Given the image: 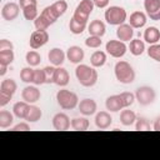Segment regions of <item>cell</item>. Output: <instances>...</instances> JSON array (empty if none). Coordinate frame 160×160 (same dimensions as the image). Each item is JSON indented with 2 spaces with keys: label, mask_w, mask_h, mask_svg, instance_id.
<instances>
[{
  "label": "cell",
  "mask_w": 160,
  "mask_h": 160,
  "mask_svg": "<svg viewBox=\"0 0 160 160\" xmlns=\"http://www.w3.org/2000/svg\"><path fill=\"white\" fill-rule=\"evenodd\" d=\"M66 10H68V2L65 0H58L51 5L46 6L40 12V15L34 20V25L36 30H46L61 15H64Z\"/></svg>",
  "instance_id": "6da1fadb"
},
{
  "label": "cell",
  "mask_w": 160,
  "mask_h": 160,
  "mask_svg": "<svg viewBox=\"0 0 160 160\" xmlns=\"http://www.w3.org/2000/svg\"><path fill=\"white\" fill-rule=\"evenodd\" d=\"M75 76L80 85L85 88H91L98 82V71L95 68L85 65V64H79L75 69Z\"/></svg>",
  "instance_id": "7a4b0ae2"
},
{
  "label": "cell",
  "mask_w": 160,
  "mask_h": 160,
  "mask_svg": "<svg viewBox=\"0 0 160 160\" xmlns=\"http://www.w3.org/2000/svg\"><path fill=\"white\" fill-rule=\"evenodd\" d=\"M114 72H115L116 80L121 84H131L135 80V70L128 61H124V60L118 61L115 64Z\"/></svg>",
  "instance_id": "3957f363"
},
{
  "label": "cell",
  "mask_w": 160,
  "mask_h": 160,
  "mask_svg": "<svg viewBox=\"0 0 160 160\" xmlns=\"http://www.w3.org/2000/svg\"><path fill=\"white\" fill-rule=\"evenodd\" d=\"M56 100L59 106L64 110H72L79 105L78 95L66 89H61L56 92Z\"/></svg>",
  "instance_id": "277c9868"
},
{
  "label": "cell",
  "mask_w": 160,
  "mask_h": 160,
  "mask_svg": "<svg viewBox=\"0 0 160 160\" xmlns=\"http://www.w3.org/2000/svg\"><path fill=\"white\" fill-rule=\"evenodd\" d=\"M105 20L108 24L110 25H121L125 22V20L128 19V14H126V10L124 8H120V6H110L105 14Z\"/></svg>",
  "instance_id": "5b68a950"
},
{
  "label": "cell",
  "mask_w": 160,
  "mask_h": 160,
  "mask_svg": "<svg viewBox=\"0 0 160 160\" xmlns=\"http://www.w3.org/2000/svg\"><path fill=\"white\" fill-rule=\"evenodd\" d=\"M94 6H95V5H94L92 0H81V1L78 4V6H76L72 18L76 19L79 22L88 24L89 16H90V14L92 12Z\"/></svg>",
  "instance_id": "8992f818"
},
{
  "label": "cell",
  "mask_w": 160,
  "mask_h": 160,
  "mask_svg": "<svg viewBox=\"0 0 160 160\" xmlns=\"http://www.w3.org/2000/svg\"><path fill=\"white\" fill-rule=\"evenodd\" d=\"M155 98H156V92L151 86H146V85L145 86H140L135 91V99L142 106L152 104L155 101Z\"/></svg>",
  "instance_id": "52a82bcc"
},
{
  "label": "cell",
  "mask_w": 160,
  "mask_h": 160,
  "mask_svg": "<svg viewBox=\"0 0 160 160\" xmlns=\"http://www.w3.org/2000/svg\"><path fill=\"white\" fill-rule=\"evenodd\" d=\"M105 50L112 58H121V56L125 55V52L128 50V46L125 45L124 41H120V40H109L106 42V45H105Z\"/></svg>",
  "instance_id": "ba28073f"
},
{
  "label": "cell",
  "mask_w": 160,
  "mask_h": 160,
  "mask_svg": "<svg viewBox=\"0 0 160 160\" xmlns=\"http://www.w3.org/2000/svg\"><path fill=\"white\" fill-rule=\"evenodd\" d=\"M48 41H49V32L46 30H35L30 35L29 44H30L31 49L36 50V49H40L41 46H44Z\"/></svg>",
  "instance_id": "9c48e42d"
},
{
  "label": "cell",
  "mask_w": 160,
  "mask_h": 160,
  "mask_svg": "<svg viewBox=\"0 0 160 160\" xmlns=\"http://www.w3.org/2000/svg\"><path fill=\"white\" fill-rule=\"evenodd\" d=\"M20 6L16 2H6L1 9V16L6 21H12L19 16Z\"/></svg>",
  "instance_id": "30bf717a"
},
{
  "label": "cell",
  "mask_w": 160,
  "mask_h": 160,
  "mask_svg": "<svg viewBox=\"0 0 160 160\" xmlns=\"http://www.w3.org/2000/svg\"><path fill=\"white\" fill-rule=\"evenodd\" d=\"M144 9L151 20H160V0H144Z\"/></svg>",
  "instance_id": "8fae6325"
},
{
  "label": "cell",
  "mask_w": 160,
  "mask_h": 160,
  "mask_svg": "<svg viewBox=\"0 0 160 160\" xmlns=\"http://www.w3.org/2000/svg\"><path fill=\"white\" fill-rule=\"evenodd\" d=\"M21 98H22L24 101H26V102H29V104H34V102H36V101L40 100L41 92H40V90H39L36 86L29 85V86H26V88L22 89V91H21Z\"/></svg>",
  "instance_id": "7c38bea8"
},
{
  "label": "cell",
  "mask_w": 160,
  "mask_h": 160,
  "mask_svg": "<svg viewBox=\"0 0 160 160\" xmlns=\"http://www.w3.org/2000/svg\"><path fill=\"white\" fill-rule=\"evenodd\" d=\"M52 126L55 130L65 131L71 126V121L65 112H58L52 118Z\"/></svg>",
  "instance_id": "4fadbf2b"
},
{
  "label": "cell",
  "mask_w": 160,
  "mask_h": 160,
  "mask_svg": "<svg viewBox=\"0 0 160 160\" xmlns=\"http://www.w3.org/2000/svg\"><path fill=\"white\" fill-rule=\"evenodd\" d=\"M78 108H79V111H80L82 115L90 116V115H94V114L96 112L98 105H96V101H95L94 99L86 98V99H82V100L79 102Z\"/></svg>",
  "instance_id": "5bb4252c"
},
{
  "label": "cell",
  "mask_w": 160,
  "mask_h": 160,
  "mask_svg": "<svg viewBox=\"0 0 160 160\" xmlns=\"http://www.w3.org/2000/svg\"><path fill=\"white\" fill-rule=\"evenodd\" d=\"M134 36V28L130 24H121L116 29V38L120 41H131Z\"/></svg>",
  "instance_id": "9a60e30c"
},
{
  "label": "cell",
  "mask_w": 160,
  "mask_h": 160,
  "mask_svg": "<svg viewBox=\"0 0 160 160\" xmlns=\"http://www.w3.org/2000/svg\"><path fill=\"white\" fill-rule=\"evenodd\" d=\"M84 56H85L84 50H82L80 46H76V45L70 46V48L68 49V51H66V58H68V60H69L70 62H72V64H79V62H81V61L84 60Z\"/></svg>",
  "instance_id": "2e32d148"
},
{
  "label": "cell",
  "mask_w": 160,
  "mask_h": 160,
  "mask_svg": "<svg viewBox=\"0 0 160 160\" xmlns=\"http://www.w3.org/2000/svg\"><path fill=\"white\" fill-rule=\"evenodd\" d=\"M69 81H70V76H69L68 70L61 66H58L55 70L54 78H52V82L58 86H66Z\"/></svg>",
  "instance_id": "e0dca14e"
},
{
  "label": "cell",
  "mask_w": 160,
  "mask_h": 160,
  "mask_svg": "<svg viewBox=\"0 0 160 160\" xmlns=\"http://www.w3.org/2000/svg\"><path fill=\"white\" fill-rule=\"evenodd\" d=\"M65 58H66V54L59 48L51 49L48 54V59L51 62V65H54V66H61L65 61Z\"/></svg>",
  "instance_id": "ac0fdd59"
},
{
  "label": "cell",
  "mask_w": 160,
  "mask_h": 160,
  "mask_svg": "<svg viewBox=\"0 0 160 160\" xmlns=\"http://www.w3.org/2000/svg\"><path fill=\"white\" fill-rule=\"evenodd\" d=\"M146 21H148V16L145 12L142 11H134L130 18H129V24L134 28V29H140V28H144L146 25Z\"/></svg>",
  "instance_id": "d6986e66"
},
{
  "label": "cell",
  "mask_w": 160,
  "mask_h": 160,
  "mask_svg": "<svg viewBox=\"0 0 160 160\" xmlns=\"http://www.w3.org/2000/svg\"><path fill=\"white\" fill-rule=\"evenodd\" d=\"M111 122H112V118L110 116V114L108 111H99L95 115V125H96V128H99L101 130L110 128Z\"/></svg>",
  "instance_id": "ffe728a7"
},
{
  "label": "cell",
  "mask_w": 160,
  "mask_h": 160,
  "mask_svg": "<svg viewBox=\"0 0 160 160\" xmlns=\"http://www.w3.org/2000/svg\"><path fill=\"white\" fill-rule=\"evenodd\" d=\"M88 31H89L90 35L100 36V38H101V36H104V34H105V31H106V28H105V24H104L101 20L95 19V20H92V21L89 24Z\"/></svg>",
  "instance_id": "44dd1931"
},
{
  "label": "cell",
  "mask_w": 160,
  "mask_h": 160,
  "mask_svg": "<svg viewBox=\"0 0 160 160\" xmlns=\"http://www.w3.org/2000/svg\"><path fill=\"white\" fill-rule=\"evenodd\" d=\"M144 40L152 45V44H158V41L160 40V30L156 26H149L145 29L144 31Z\"/></svg>",
  "instance_id": "7402d4cb"
},
{
  "label": "cell",
  "mask_w": 160,
  "mask_h": 160,
  "mask_svg": "<svg viewBox=\"0 0 160 160\" xmlns=\"http://www.w3.org/2000/svg\"><path fill=\"white\" fill-rule=\"evenodd\" d=\"M105 106H106V110L111 111V112H118L120 111L122 108V104H121V99L119 95H111L106 99L105 101Z\"/></svg>",
  "instance_id": "603a6c76"
},
{
  "label": "cell",
  "mask_w": 160,
  "mask_h": 160,
  "mask_svg": "<svg viewBox=\"0 0 160 160\" xmlns=\"http://www.w3.org/2000/svg\"><path fill=\"white\" fill-rule=\"evenodd\" d=\"M106 62V52L101 50H96L90 56V64L92 68H101Z\"/></svg>",
  "instance_id": "cb8c5ba5"
},
{
  "label": "cell",
  "mask_w": 160,
  "mask_h": 160,
  "mask_svg": "<svg viewBox=\"0 0 160 160\" xmlns=\"http://www.w3.org/2000/svg\"><path fill=\"white\" fill-rule=\"evenodd\" d=\"M29 106L30 105L26 101H18L12 106V112L18 119H25L26 114H28V110H29Z\"/></svg>",
  "instance_id": "d4e9b609"
},
{
  "label": "cell",
  "mask_w": 160,
  "mask_h": 160,
  "mask_svg": "<svg viewBox=\"0 0 160 160\" xmlns=\"http://www.w3.org/2000/svg\"><path fill=\"white\" fill-rule=\"evenodd\" d=\"M129 50L134 56H140L145 51V42L140 39H132L130 41Z\"/></svg>",
  "instance_id": "484cf974"
},
{
  "label": "cell",
  "mask_w": 160,
  "mask_h": 160,
  "mask_svg": "<svg viewBox=\"0 0 160 160\" xmlns=\"http://www.w3.org/2000/svg\"><path fill=\"white\" fill-rule=\"evenodd\" d=\"M136 114L132 111V110H122L121 114H120V122L124 125V126H130L132 125L135 121H136Z\"/></svg>",
  "instance_id": "4316f807"
},
{
  "label": "cell",
  "mask_w": 160,
  "mask_h": 160,
  "mask_svg": "<svg viewBox=\"0 0 160 160\" xmlns=\"http://www.w3.org/2000/svg\"><path fill=\"white\" fill-rule=\"evenodd\" d=\"M41 116H42V112H41L40 108L35 106V105H30L25 120L29 121V122H36V121H39L41 119Z\"/></svg>",
  "instance_id": "83f0119b"
},
{
  "label": "cell",
  "mask_w": 160,
  "mask_h": 160,
  "mask_svg": "<svg viewBox=\"0 0 160 160\" xmlns=\"http://www.w3.org/2000/svg\"><path fill=\"white\" fill-rule=\"evenodd\" d=\"M89 120L86 118H74L71 120V128L76 131H85L89 129Z\"/></svg>",
  "instance_id": "f1b7e54d"
},
{
  "label": "cell",
  "mask_w": 160,
  "mask_h": 160,
  "mask_svg": "<svg viewBox=\"0 0 160 160\" xmlns=\"http://www.w3.org/2000/svg\"><path fill=\"white\" fill-rule=\"evenodd\" d=\"M15 59L14 49H5L0 50V65H10Z\"/></svg>",
  "instance_id": "f546056e"
},
{
  "label": "cell",
  "mask_w": 160,
  "mask_h": 160,
  "mask_svg": "<svg viewBox=\"0 0 160 160\" xmlns=\"http://www.w3.org/2000/svg\"><path fill=\"white\" fill-rule=\"evenodd\" d=\"M14 122V115L8 111V110H1L0 111V128L6 129Z\"/></svg>",
  "instance_id": "4dcf8cb0"
},
{
  "label": "cell",
  "mask_w": 160,
  "mask_h": 160,
  "mask_svg": "<svg viewBox=\"0 0 160 160\" xmlns=\"http://www.w3.org/2000/svg\"><path fill=\"white\" fill-rule=\"evenodd\" d=\"M25 60L28 62L29 66H38L40 62H41V56L38 51H35L34 49L28 51L26 55H25Z\"/></svg>",
  "instance_id": "1f68e13d"
},
{
  "label": "cell",
  "mask_w": 160,
  "mask_h": 160,
  "mask_svg": "<svg viewBox=\"0 0 160 160\" xmlns=\"http://www.w3.org/2000/svg\"><path fill=\"white\" fill-rule=\"evenodd\" d=\"M69 29L72 34L75 35H79V34H82L84 30L86 29V24H82V22H79L76 19L71 18L70 19V22H69Z\"/></svg>",
  "instance_id": "d6a6232c"
},
{
  "label": "cell",
  "mask_w": 160,
  "mask_h": 160,
  "mask_svg": "<svg viewBox=\"0 0 160 160\" xmlns=\"http://www.w3.org/2000/svg\"><path fill=\"white\" fill-rule=\"evenodd\" d=\"M34 70L32 66H26V68H22L21 71H20V79L21 81L26 82V84H30L34 81Z\"/></svg>",
  "instance_id": "836d02e7"
},
{
  "label": "cell",
  "mask_w": 160,
  "mask_h": 160,
  "mask_svg": "<svg viewBox=\"0 0 160 160\" xmlns=\"http://www.w3.org/2000/svg\"><path fill=\"white\" fill-rule=\"evenodd\" d=\"M16 89H18V84L15 82L14 79H5L0 84V90H5L12 95L16 92Z\"/></svg>",
  "instance_id": "e575fe53"
},
{
  "label": "cell",
  "mask_w": 160,
  "mask_h": 160,
  "mask_svg": "<svg viewBox=\"0 0 160 160\" xmlns=\"http://www.w3.org/2000/svg\"><path fill=\"white\" fill-rule=\"evenodd\" d=\"M120 99H121V104H122V108H129L134 104V101L136 100L135 99V94L132 92H129V91H124L121 94H119Z\"/></svg>",
  "instance_id": "d590c367"
},
{
  "label": "cell",
  "mask_w": 160,
  "mask_h": 160,
  "mask_svg": "<svg viewBox=\"0 0 160 160\" xmlns=\"http://www.w3.org/2000/svg\"><path fill=\"white\" fill-rule=\"evenodd\" d=\"M22 10V15L26 20H35L39 15H38V6H26Z\"/></svg>",
  "instance_id": "8d00e7d4"
},
{
  "label": "cell",
  "mask_w": 160,
  "mask_h": 160,
  "mask_svg": "<svg viewBox=\"0 0 160 160\" xmlns=\"http://www.w3.org/2000/svg\"><path fill=\"white\" fill-rule=\"evenodd\" d=\"M35 85H42L46 84V74L44 69H35L34 70V81Z\"/></svg>",
  "instance_id": "74e56055"
},
{
  "label": "cell",
  "mask_w": 160,
  "mask_h": 160,
  "mask_svg": "<svg viewBox=\"0 0 160 160\" xmlns=\"http://www.w3.org/2000/svg\"><path fill=\"white\" fill-rule=\"evenodd\" d=\"M135 130H138V131H148V130H150V122L148 121V119H145L142 116L138 118L136 121H135Z\"/></svg>",
  "instance_id": "f35d334b"
},
{
  "label": "cell",
  "mask_w": 160,
  "mask_h": 160,
  "mask_svg": "<svg viewBox=\"0 0 160 160\" xmlns=\"http://www.w3.org/2000/svg\"><path fill=\"white\" fill-rule=\"evenodd\" d=\"M148 55L155 61L160 62V44H152L148 49Z\"/></svg>",
  "instance_id": "ab89813d"
},
{
  "label": "cell",
  "mask_w": 160,
  "mask_h": 160,
  "mask_svg": "<svg viewBox=\"0 0 160 160\" xmlns=\"http://www.w3.org/2000/svg\"><path fill=\"white\" fill-rule=\"evenodd\" d=\"M101 44H102V40H101L100 36L90 35V36L85 40V45H86L88 48H91V49H98Z\"/></svg>",
  "instance_id": "60d3db41"
},
{
  "label": "cell",
  "mask_w": 160,
  "mask_h": 160,
  "mask_svg": "<svg viewBox=\"0 0 160 160\" xmlns=\"http://www.w3.org/2000/svg\"><path fill=\"white\" fill-rule=\"evenodd\" d=\"M11 98H12V94H10L5 90H0V106L4 108L11 100Z\"/></svg>",
  "instance_id": "b9f144b4"
},
{
  "label": "cell",
  "mask_w": 160,
  "mask_h": 160,
  "mask_svg": "<svg viewBox=\"0 0 160 160\" xmlns=\"http://www.w3.org/2000/svg\"><path fill=\"white\" fill-rule=\"evenodd\" d=\"M44 70H45V74H46V84L52 82V78H54V74H55L56 68H54V65H52V66L44 68Z\"/></svg>",
  "instance_id": "7bdbcfd3"
},
{
  "label": "cell",
  "mask_w": 160,
  "mask_h": 160,
  "mask_svg": "<svg viewBox=\"0 0 160 160\" xmlns=\"http://www.w3.org/2000/svg\"><path fill=\"white\" fill-rule=\"evenodd\" d=\"M19 6L21 9L26 6H38V0H19Z\"/></svg>",
  "instance_id": "ee69618b"
},
{
  "label": "cell",
  "mask_w": 160,
  "mask_h": 160,
  "mask_svg": "<svg viewBox=\"0 0 160 160\" xmlns=\"http://www.w3.org/2000/svg\"><path fill=\"white\" fill-rule=\"evenodd\" d=\"M5 49H14V45L10 40L8 39H1L0 40V50H5Z\"/></svg>",
  "instance_id": "f6af8a7d"
},
{
  "label": "cell",
  "mask_w": 160,
  "mask_h": 160,
  "mask_svg": "<svg viewBox=\"0 0 160 160\" xmlns=\"http://www.w3.org/2000/svg\"><path fill=\"white\" fill-rule=\"evenodd\" d=\"M12 130L14 131H28V130H30V126L28 122H19L18 125H15L12 128Z\"/></svg>",
  "instance_id": "bcb514c9"
},
{
  "label": "cell",
  "mask_w": 160,
  "mask_h": 160,
  "mask_svg": "<svg viewBox=\"0 0 160 160\" xmlns=\"http://www.w3.org/2000/svg\"><path fill=\"white\" fill-rule=\"evenodd\" d=\"M92 2L99 9H104V8H106L109 5V0H92Z\"/></svg>",
  "instance_id": "7dc6e473"
},
{
  "label": "cell",
  "mask_w": 160,
  "mask_h": 160,
  "mask_svg": "<svg viewBox=\"0 0 160 160\" xmlns=\"http://www.w3.org/2000/svg\"><path fill=\"white\" fill-rule=\"evenodd\" d=\"M152 128H154V130H155V131H160V115H159V116L155 119Z\"/></svg>",
  "instance_id": "c3c4849f"
},
{
  "label": "cell",
  "mask_w": 160,
  "mask_h": 160,
  "mask_svg": "<svg viewBox=\"0 0 160 160\" xmlns=\"http://www.w3.org/2000/svg\"><path fill=\"white\" fill-rule=\"evenodd\" d=\"M8 71V65H0V76H4Z\"/></svg>",
  "instance_id": "681fc988"
}]
</instances>
